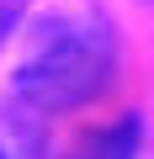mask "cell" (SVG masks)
<instances>
[{"label":"cell","mask_w":154,"mask_h":159,"mask_svg":"<svg viewBox=\"0 0 154 159\" xmlns=\"http://www.w3.org/2000/svg\"><path fill=\"white\" fill-rule=\"evenodd\" d=\"M117 69V43L101 16L91 11H58L43 16L21 64H16V111H69L106 90Z\"/></svg>","instance_id":"1"},{"label":"cell","mask_w":154,"mask_h":159,"mask_svg":"<svg viewBox=\"0 0 154 159\" xmlns=\"http://www.w3.org/2000/svg\"><path fill=\"white\" fill-rule=\"evenodd\" d=\"M0 159H43V133H37L32 111L0 117Z\"/></svg>","instance_id":"2"},{"label":"cell","mask_w":154,"mask_h":159,"mask_svg":"<svg viewBox=\"0 0 154 159\" xmlns=\"http://www.w3.org/2000/svg\"><path fill=\"white\" fill-rule=\"evenodd\" d=\"M133 148H138V117H122L85 148V159H133Z\"/></svg>","instance_id":"3"}]
</instances>
